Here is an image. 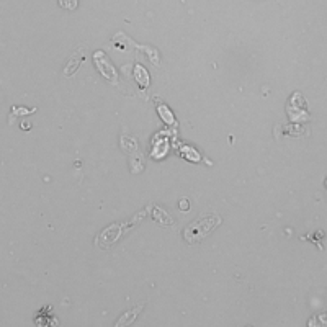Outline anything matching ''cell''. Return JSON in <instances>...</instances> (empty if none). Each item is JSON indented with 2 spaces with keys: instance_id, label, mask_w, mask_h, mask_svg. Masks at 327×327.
Listing matches in <instances>:
<instances>
[{
  "instance_id": "3957f363",
  "label": "cell",
  "mask_w": 327,
  "mask_h": 327,
  "mask_svg": "<svg viewBox=\"0 0 327 327\" xmlns=\"http://www.w3.org/2000/svg\"><path fill=\"white\" fill-rule=\"evenodd\" d=\"M94 62H95L97 69H99L103 77H105L108 82L115 83V85H116V83H118V72H116V69L111 66V62L108 61L105 53H103V51H97L94 54Z\"/></svg>"
},
{
  "instance_id": "5b68a950",
  "label": "cell",
  "mask_w": 327,
  "mask_h": 327,
  "mask_svg": "<svg viewBox=\"0 0 327 327\" xmlns=\"http://www.w3.org/2000/svg\"><path fill=\"white\" fill-rule=\"evenodd\" d=\"M149 208L152 210V218H154L162 227H175V222H173V218L170 216V214H167L161 206L149 205Z\"/></svg>"
},
{
  "instance_id": "9c48e42d",
  "label": "cell",
  "mask_w": 327,
  "mask_h": 327,
  "mask_svg": "<svg viewBox=\"0 0 327 327\" xmlns=\"http://www.w3.org/2000/svg\"><path fill=\"white\" fill-rule=\"evenodd\" d=\"M30 113H34V108L31 110H26V108H12V115H30Z\"/></svg>"
},
{
  "instance_id": "277c9868",
  "label": "cell",
  "mask_w": 327,
  "mask_h": 327,
  "mask_svg": "<svg viewBox=\"0 0 327 327\" xmlns=\"http://www.w3.org/2000/svg\"><path fill=\"white\" fill-rule=\"evenodd\" d=\"M83 58H85V46H80V48H77V50L74 51V54L71 56V59L67 61L62 75H64V77H71V75H74L75 72H77V69L80 67Z\"/></svg>"
},
{
  "instance_id": "8992f818",
  "label": "cell",
  "mask_w": 327,
  "mask_h": 327,
  "mask_svg": "<svg viewBox=\"0 0 327 327\" xmlns=\"http://www.w3.org/2000/svg\"><path fill=\"white\" fill-rule=\"evenodd\" d=\"M144 309V304H139V306H134L133 309H128L124 314H121L120 319H116V322L115 325L116 327H123V325H129V324H133L136 321V317L137 314Z\"/></svg>"
},
{
  "instance_id": "52a82bcc",
  "label": "cell",
  "mask_w": 327,
  "mask_h": 327,
  "mask_svg": "<svg viewBox=\"0 0 327 327\" xmlns=\"http://www.w3.org/2000/svg\"><path fill=\"white\" fill-rule=\"evenodd\" d=\"M134 77L137 79V82L141 83L143 87H148L149 85V75H148V71L143 67V66H136L134 67Z\"/></svg>"
},
{
  "instance_id": "ba28073f",
  "label": "cell",
  "mask_w": 327,
  "mask_h": 327,
  "mask_svg": "<svg viewBox=\"0 0 327 327\" xmlns=\"http://www.w3.org/2000/svg\"><path fill=\"white\" fill-rule=\"evenodd\" d=\"M59 5L69 12H74L79 7V0H59Z\"/></svg>"
},
{
  "instance_id": "6da1fadb",
  "label": "cell",
  "mask_w": 327,
  "mask_h": 327,
  "mask_svg": "<svg viewBox=\"0 0 327 327\" xmlns=\"http://www.w3.org/2000/svg\"><path fill=\"white\" fill-rule=\"evenodd\" d=\"M221 216L218 213H203L198 219L192 221L183 231V239L189 246H195L203 242L208 236H210L214 229L221 226Z\"/></svg>"
},
{
  "instance_id": "7a4b0ae2",
  "label": "cell",
  "mask_w": 327,
  "mask_h": 327,
  "mask_svg": "<svg viewBox=\"0 0 327 327\" xmlns=\"http://www.w3.org/2000/svg\"><path fill=\"white\" fill-rule=\"evenodd\" d=\"M148 210H149V208H148ZM148 210L137 213L136 216H134L133 219H131V221H126V222H116V224H111V226H108L107 229H103V231L99 234V238L95 239V246L100 247V249H108V247H111L116 241L121 239V236H124L126 232H129L134 226L139 224V221L148 216Z\"/></svg>"
},
{
  "instance_id": "30bf717a",
  "label": "cell",
  "mask_w": 327,
  "mask_h": 327,
  "mask_svg": "<svg viewBox=\"0 0 327 327\" xmlns=\"http://www.w3.org/2000/svg\"><path fill=\"white\" fill-rule=\"evenodd\" d=\"M178 206H180V210H182V211H189V200H180Z\"/></svg>"
}]
</instances>
